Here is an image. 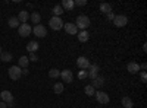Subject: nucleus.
I'll use <instances>...</instances> for the list:
<instances>
[{"label": "nucleus", "mask_w": 147, "mask_h": 108, "mask_svg": "<svg viewBox=\"0 0 147 108\" xmlns=\"http://www.w3.org/2000/svg\"><path fill=\"white\" fill-rule=\"evenodd\" d=\"M3 53V50H2V47H0V54H2Z\"/></svg>", "instance_id": "c9c22d12"}, {"label": "nucleus", "mask_w": 147, "mask_h": 108, "mask_svg": "<svg viewBox=\"0 0 147 108\" xmlns=\"http://www.w3.org/2000/svg\"><path fill=\"white\" fill-rule=\"evenodd\" d=\"M30 21L32 23H35V25H38V23L41 22V15L38 13V12H32V13L30 15Z\"/></svg>", "instance_id": "a211bd4d"}, {"label": "nucleus", "mask_w": 147, "mask_h": 108, "mask_svg": "<svg viewBox=\"0 0 147 108\" xmlns=\"http://www.w3.org/2000/svg\"><path fill=\"white\" fill-rule=\"evenodd\" d=\"M90 60L87 58V57H84V56H81V57H78L77 58V66L81 69V70H87L88 67H90Z\"/></svg>", "instance_id": "6e6552de"}, {"label": "nucleus", "mask_w": 147, "mask_h": 108, "mask_svg": "<svg viewBox=\"0 0 147 108\" xmlns=\"http://www.w3.org/2000/svg\"><path fill=\"white\" fill-rule=\"evenodd\" d=\"M16 18L19 19L21 23H27V22L30 21V13H28L27 10H21V12H19V15H18Z\"/></svg>", "instance_id": "2eb2a0df"}, {"label": "nucleus", "mask_w": 147, "mask_h": 108, "mask_svg": "<svg viewBox=\"0 0 147 108\" xmlns=\"http://www.w3.org/2000/svg\"><path fill=\"white\" fill-rule=\"evenodd\" d=\"M127 70H128V73H131V75H137L140 72V64L136 63V62H131V63L127 64Z\"/></svg>", "instance_id": "f8f14e48"}, {"label": "nucleus", "mask_w": 147, "mask_h": 108, "mask_svg": "<svg viewBox=\"0 0 147 108\" xmlns=\"http://www.w3.org/2000/svg\"><path fill=\"white\" fill-rule=\"evenodd\" d=\"M84 92H85V95H87V97H93V95L96 93V89L91 86V85H87L84 88Z\"/></svg>", "instance_id": "a878e982"}, {"label": "nucleus", "mask_w": 147, "mask_h": 108, "mask_svg": "<svg viewBox=\"0 0 147 108\" xmlns=\"http://www.w3.org/2000/svg\"><path fill=\"white\" fill-rule=\"evenodd\" d=\"M132 99L129 98V97H124L122 98V107L124 108H132Z\"/></svg>", "instance_id": "5701e85b"}, {"label": "nucleus", "mask_w": 147, "mask_h": 108, "mask_svg": "<svg viewBox=\"0 0 147 108\" xmlns=\"http://www.w3.org/2000/svg\"><path fill=\"white\" fill-rule=\"evenodd\" d=\"M60 78H62V82L71 83L72 79H74V75H72V72H71L69 69H66V70H62V72H60Z\"/></svg>", "instance_id": "9d476101"}, {"label": "nucleus", "mask_w": 147, "mask_h": 108, "mask_svg": "<svg viewBox=\"0 0 147 108\" xmlns=\"http://www.w3.org/2000/svg\"><path fill=\"white\" fill-rule=\"evenodd\" d=\"M97 76H99V66L97 64H90V67H88V78H91V80H93Z\"/></svg>", "instance_id": "ddd939ff"}, {"label": "nucleus", "mask_w": 147, "mask_h": 108, "mask_svg": "<svg viewBox=\"0 0 147 108\" xmlns=\"http://www.w3.org/2000/svg\"><path fill=\"white\" fill-rule=\"evenodd\" d=\"M49 76L52 79H57V78H60V72L57 69H50L49 70Z\"/></svg>", "instance_id": "cd10ccee"}, {"label": "nucleus", "mask_w": 147, "mask_h": 108, "mask_svg": "<svg viewBox=\"0 0 147 108\" xmlns=\"http://www.w3.org/2000/svg\"><path fill=\"white\" fill-rule=\"evenodd\" d=\"M28 60L34 63V62H37V60H38V57L35 56V53H30V57H28Z\"/></svg>", "instance_id": "7c9ffc66"}, {"label": "nucleus", "mask_w": 147, "mask_h": 108, "mask_svg": "<svg viewBox=\"0 0 147 108\" xmlns=\"http://www.w3.org/2000/svg\"><path fill=\"white\" fill-rule=\"evenodd\" d=\"M91 25V22H90V18L88 16H85V15H80L77 19H75V27L81 31H87V28Z\"/></svg>", "instance_id": "f257e3e1"}, {"label": "nucleus", "mask_w": 147, "mask_h": 108, "mask_svg": "<svg viewBox=\"0 0 147 108\" xmlns=\"http://www.w3.org/2000/svg\"><path fill=\"white\" fill-rule=\"evenodd\" d=\"M7 75H9V78H10L12 80H18V79H21V76H22V69H21L19 66H12V67L7 70Z\"/></svg>", "instance_id": "7ed1b4c3"}, {"label": "nucleus", "mask_w": 147, "mask_h": 108, "mask_svg": "<svg viewBox=\"0 0 147 108\" xmlns=\"http://www.w3.org/2000/svg\"><path fill=\"white\" fill-rule=\"evenodd\" d=\"M63 23H65V22L60 19L59 16H53L50 21H49V25H50V28H52L53 31H60V29L63 28Z\"/></svg>", "instance_id": "f03ea898"}, {"label": "nucleus", "mask_w": 147, "mask_h": 108, "mask_svg": "<svg viewBox=\"0 0 147 108\" xmlns=\"http://www.w3.org/2000/svg\"><path fill=\"white\" fill-rule=\"evenodd\" d=\"M87 78H88V72L87 70H80L78 72V79L84 80V79H87Z\"/></svg>", "instance_id": "c85d7f7f"}, {"label": "nucleus", "mask_w": 147, "mask_h": 108, "mask_svg": "<svg viewBox=\"0 0 147 108\" xmlns=\"http://www.w3.org/2000/svg\"><path fill=\"white\" fill-rule=\"evenodd\" d=\"M105 85V78H100V76H97L96 79H93V82H91V86L96 89V88H100V86H103Z\"/></svg>", "instance_id": "dca6fc26"}, {"label": "nucleus", "mask_w": 147, "mask_h": 108, "mask_svg": "<svg viewBox=\"0 0 147 108\" xmlns=\"http://www.w3.org/2000/svg\"><path fill=\"white\" fill-rule=\"evenodd\" d=\"M60 7H62L63 10H72L74 7H75V5H74V0H63Z\"/></svg>", "instance_id": "f3484780"}, {"label": "nucleus", "mask_w": 147, "mask_h": 108, "mask_svg": "<svg viewBox=\"0 0 147 108\" xmlns=\"http://www.w3.org/2000/svg\"><path fill=\"white\" fill-rule=\"evenodd\" d=\"M32 32H34V35H35L37 38H44L46 35H47V29H46L44 25H41V23L35 25V27L32 28Z\"/></svg>", "instance_id": "20e7f679"}, {"label": "nucleus", "mask_w": 147, "mask_h": 108, "mask_svg": "<svg viewBox=\"0 0 147 108\" xmlns=\"http://www.w3.org/2000/svg\"><path fill=\"white\" fill-rule=\"evenodd\" d=\"M0 98H2V101L6 102V104L13 102V95H12L10 91H2V92H0Z\"/></svg>", "instance_id": "9b49d317"}, {"label": "nucleus", "mask_w": 147, "mask_h": 108, "mask_svg": "<svg viewBox=\"0 0 147 108\" xmlns=\"http://www.w3.org/2000/svg\"><path fill=\"white\" fill-rule=\"evenodd\" d=\"M28 64H30V60H28V57H27V56H21L18 66H19V67H22V69H27V67H28Z\"/></svg>", "instance_id": "4be33fe9"}, {"label": "nucleus", "mask_w": 147, "mask_h": 108, "mask_svg": "<svg viewBox=\"0 0 147 108\" xmlns=\"http://www.w3.org/2000/svg\"><path fill=\"white\" fill-rule=\"evenodd\" d=\"M140 79H141V82H147V75H146V72H141L140 73Z\"/></svg>", "instance_id": "473e14b6"}, {"label": "nucleus", "mask_w": 147, "mask_h": 108, "mask_svg": "<svg viewBox=\"0 0 147 108\" xmlns=\"http://www.w3.org/2000/svg\"><path fill=\"white\" fill-rule=\"evenodd\" d=\"M52 12H53V15H55V16H59V18H60V15L63 13V9L60 7V5H56V6L52 9Z\"/></svg>", "instance_id": "bb28decb"}, {"label": "nucleus", "mask_w": 147, "mask_h": 108, "mask_svg": "<svg viewBox=\"0 0 147 108\" xmlns=\"http://www.w3.org/2000/svg\"><path fill=\"white\" fill-rule=\"evenodd\" d=\"M106 19L113 22V19H115V13H113V12H110V13H107V15H106Z\"/></svg>", "instance_id": "2f4dec72"}, {"label": "nucleus", "mask_w": 147, "mask_h": 108, "mask_svg": "<svg viewBox=\"0 0 147 108\" xmlns=\"http://www.w3.org/2000/svg\"><path fill=\"white\" fill-rule=\"evenodd\" d=\"M77 37H78V41L80 42H87L90 40V34H88V31H80L77 34Z\"/></svg>", "instance_id": "4468645a"}, {"label": "nucleus", "mask_w": 147, "mask_h": 108, "mask_svg": "<svg viewBox=\"0 0 147 108\" xmlns=\"http://www.w3.org/2000/svg\"><path fill=\"white\" fill-rule=\"evenodd\" d=\"M99 9H100L102 13L107 15V13H110V12H112V5H109V3H102V5L99 6Z\"/></svg>", "instance_id": "aec40b11"}, {"label": "nucleus", "mask_w": 147, "mask_h": 108, "mask_svg": "<svg viewBox=\"0 0 147 108\" xmlns=\"http://www.w3.org/2000/svg\"><path fill=\"white\" fill-rule=\"evenodd\" d=\"M53 91H55L56 95L62 93V92H63V83H62V82H56L55 86H53Z\"/></svg>", "instance_id": "b1692460"}, {"label": "nucleus", "mask_w": 147, "mask_h": 108, "mask_svg": "<svg viewBox=\"0 0 147 108\" xmlns=\"http://www.w3.org/2000/svg\"><path fill=\"white\" fill-rule=\"evenodd\" d=\"M30 73V70L28 69H22V76H27Z\"/></svg>", "instance_id": "72a5a7b5"}, {"label": "nucleus", "mask_w": 147, "mask_h": 108, "mask_svg": "<svg viewBox=\"0 0 147 108\" xmlns=\"http://www.w3.org/2000/svg\"><path fill=\"white\" fill-rule=\"evenodd\" d=\"M18 31H19L21 37H28V35L32 32V28H31L30 23H21L19 28H18Z\"/></svg>", "instance_id": "0eeeda50"}, {"label": "nucleus", "mask_w": 147, "mask_h": 108, "mask_svg": "<svg viewBox=\"0 0 147 108\" xmlns=\"http://www.w3.org/2000/svg\"><path fill=\"white\" fill-rule=\"evenodd\" d=\"M0 108H7V104L3 102V101H0Z\"/></svg>", "instance_id": "f704fd0d"}, {"label": "nucleus", "mask_w": 147, "mask_h": 108, "mask_svg": "<svg viewBox=\"0 0 147 108\" xmlns=\"http://www.w3.org/2000/svg\"><path fill=\"white\" fill-rule=\"evenodd\" d=\"M7 23H9V27H10V28H19V25H21V22H19V19H18L16 16L9 18Z\"/></svg>", "instance_id": "6ab92c4d"}, {"label": "nucleus", "mask_w": 147, "mask_h": 108, "mask_svg": "<svg viewBox=\"0 0 147 108\" xmlns=\"http://www.w3.org/2000/svg\"><path fill=\"white\" fill-rule=\"evenodd\" d=\"M63 29H65L66 34H69V35H77V34H78V28L75 27V23H71V22L63 23Z\"/></svg>", "instance_id": "1a4fd4ad"}, {"label": "nucleus", "mask_w": 147, "mask_h": 108, "mask_svg": "<svg viewBox=\"0 0 147 108\" xmlns=\"http://www.w3.org/2000/svg\"><path fill=\"white\" fill-rule=\"evenodd\" d=\"M0 60H2L3 63H7V62H10V60H12V54L7 53V51H3L2 54H0Z\"/></svg>", "instance_id": "393cba45"}, {"label": "nucleus", "mask_w": 147, "mask_h": 108, "mask_svg": "<svg viewBox=\"0 0 147 108\" xmlns=\"http://www.w3.org/2000/svg\"><path fill=\"white\" fill-rule=\"evenodd\" d=\"M74 5H75V6H85V5H87V0H75Z\"/></svg>", "instance_id": "c756f323"}, {"label": "nucleus", "mask_w": 147, "mask_h": 108, "mask_svg": "<svg viewBox=\"0 0 147 108\" xmlns=\"http://www.w3.org/2000/svg\"><path fill=\"white\" fill-rule=\"evenodd\" d=\"M128 23V18L125 15H115V19H113V25L116 28H122V27H125Z\"/></svg>", "instance_id": "39448f33"}, {"label": "nucleus", "mask_w": 147, "mask_h": 108, "mask_svg": "<svg viewBox=\"0 0 147 108\" xmlns=\"http://www.w3.org/2000/svg\"><path fill=\"white\" fill-rule=\"evenodd\" d=\"M96 95V99H97V102L99 104H102V105H106L107 102H109V95L106 93V92H103V91H99V92H96L94 93Z\"/></svg>", "instance_id": "423d86ee"}, {"label": "nucleus", "mask_w": 147, "mask_h": 108, "mask_svg": "<svg viewBox=\"0 0 147 108\" xmlns=\"http://www.w3.org/2000/svg\"><path fill=\"white\" fill-rule=\"evenodd\" d=\"M38 42H37V41H30L28 42V45H27V50L30 51V53H35L37 50H38Z\"/></svg>", "instance_id": "412c9836"}]
</instances>
